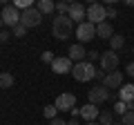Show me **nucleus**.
I'll use <instances>...</instances> for the list:
<instances>
[{
    "label": "nucleus",
    "instance_id": "c9c22d12",
    "mask_svg": "<svg viewBox=\"0 0 134 125\" xmlns=\"http://www.w3.org/2000/svg\"><path fill=\"white\" fill-rule=\"evenodd\" d=\"M0 27H2V20H0Z\"/></svg>",
    "mask_w": 134,
    "mask_h": 125
},
{
    "label": "nucleus",
    "instance_id": "7c9ffc66",
    "mask_svg": "<svg viewBox=\"0 0 134 125\" xmlns=\"http://www.w3.org/2000/svg\"><path fill=\"white\" fill-rule=\"evenodd\" d=\"M49 125H67V123L63 118H54V121H49Z\"/></svg>",
    "mask_w": 134,
    "mask_h": 125
},
{
    "label": "nucleus",
    "instance_id": "4be33fe9",
    "mask_svg": "<svg viewBox=\"0 0 134 125\" xmlns=\"http://www.w3.org/2000/svg\"><path fill=\"white\" fill-rule=\"evenodd\" d=\"M43 114H45V118L54 121V118H56V114H58V107H56V105H45Z\"/></svg>",
    "mask_w": 134,
    "mask_h": 125
},
{
    "label": "nucleus",
    "instance_id": "aec40b11",
    "mask_svg": "<svg viewBox=\"0 0 134 125\" xmlns=\"http://www.w3.org/2000/svg\"><path fill=\"white\" fill-rule=\"evenodd\" d=\"M11 85H14V76L9 72H2L0 74V89H9Z\"/></svg>",
    "mask_w": 134,
    "mask_h": 125
},
{
    "label": "nucleus",
    "instance_id": "f704fd0d",
    "mask_svg": "<svg viewBox=\"0 0 134 125\" xmlns=\"http://www.w3.org/2000/svg\"><path fill=\"white\" fill-rule=\"evenodd\" d=\"M114 125H123V123H114Z\"/></svg>",
    "mask_w": 134,
    "mask_h": 125
},
{
    "label": "nucleus",
    "instance_id": "473e14b6",
    "mask_svg": "<svg viewBox=\"0 0 134 125\" xmlns=\"http://www.w3.org/2000/svg\"><path fill=\"white\" fill-rule=\"evenodd\" d=\"M67 125H78V121H76V118H72V121H67Z\"/></svg>",
    "mask_w": 134,
    "mask_h": 125
},
{
    "label": "nucleus",
    "instance_id": "412c9836",
    "mask_svg": "<svg viewBox=\"0 0 134 125\" xmlns=\"http://www.w3.org/2000/svg\"><path fill=\"white\" fill-rule=\"evenodd\" d=\"M98 125H114L112 112H100V116H98Z\"/></svg>",
    "mask_w": 134,
    "mask_h": 125
},
{
    "label": "nucleus",
    "instance_id": "b1692460",
    "mask_svg": "<svg viewBox=\"0 0 134 125\" xmlns=\"http://www.w3.org/2000/svg\"><path fill=\"white\" fill-rule=\"evenodd\" d=\"M14 7H16L18 11H20V9L25 11V9H29V7H34V5H31V0H16V2H14Z\"/></svg>",
    "mask_w": 134,
    "mask_h": 125
},
{
    "label": "nucleus",
    "instance_id": "393cba45",
    "mask_svg": "<svg viewBox=\"0 0 134 125\" xmlns=\"http://www.w3.org/2000/svg\"><path fill=\"white\" fill-rule=\"evenodd\" d=\"M25 34H27V27H25V25H18V27H14V36H18V38H23Z\"/></svg>",
    "mask_w": 134,
    "mask_h": 125
},
{
    "label": "nucleus",
    "instance_id": "a211bd4d",
    "mask_svg": "<svg viewBox=\"0 0 134 125\" xmlns=\"http://www.w3.org/2000/svg\"><path fill=\"white\" fill-rule=\"evenodd\" d=\"M36 9H38L40 14H54V11H56V5H54L52 0H40L38 5H36Z\"/></svg>",
    "mask_w": 134,
    "mask_h": 125
},
{
    "label": "nucleus",
    "instance_id": "20e7f679",
    "mask_svg": "<svg viewBox=\"0 0 134 125\" xmlns=\"http://www.w3.org/2000/svg\"><path fill=\"white\" fill-rule=\"evenodd\" d=\"M40 22H43V14H40L36 7H29V9H25V11H23V16H20V25H25L27 29L38 27Z\"/></svg>",
    "mask_w": 134,
    "mask_h": 125
},
{
    "label": "nucleus",
    "instance_id": "0eeeda50",
    "mask_svg": "<svg viewBox=\"0 0 134 125\" xmlns=\"http://www.w3.org/2000/svg\"><path fill=\"white\" fill-rule=\"evenodd\" d=\"M116 67H119V54L116 52H105V54H100V72H116Z\"/></svg>",
    "mask_w": 134,
    "mask_h": 125
},
{
    "label": "nucleus",
    "instance_id": "c85d7f7f",
    "mask_svg": "<svg viewBox=\"0 0 134 125\" xmlns=\"http://www.w3.org/2000/svg\"><path fill=\"white\" fill-rule=\"evenodd\" d=\"M11 36H14V34H9V31H0V43H7Z\"/></svg>",
    "mask_w": 134,
    "mask_h": 125
},
{
    "label": "nucleus",
    "instance_id": "4468645a",
    "mask_svg": "<svg viewBox=\"0 0 134 125\" xmlns=\"http://www.w3.org/2000/svg\"><path fill=\"white\" fill-rule=\"evenodd\" d=\"M67 54H69V60H76V62H83V58H85L87 56V52H85V47H83V45L81 43H76V45H72V47H69V52H67Z\"/></svg>",
    "mask_w": 134,
    "mask_h": 125
},
{
    "label": "nucleus",
    "instance_id": "f8f14e48",
    "mask_svg": "<svg viewBox=\"0 0 134 125\" xmlns=\"http://www.w3.org/2000/svg\"><path fill=\"white\" fill-rule=\"evenodd\" d=\"M103 85H105L107 89H119V87H123V74H121V72L105 74V78H103Z\"/></svg>",
    "mask_w": 134,
    "mask_h": 125
},
{
    "label": "nucleus",
    "instance_id": "6e6552de",
    "mask_svg": "<svg viewBox=\"0 0 134 125\" xmlns=\"http://www.w3.org/2000/svg\"><path fill=\"white\" fill-rule=\"evenodd\" d=\"M105 18H107V14H105V7L103 5H94L92 2L90 7H87V22H92V25H100V22H105Z\"/></svg>",
    "mask_w": 134,
    "mask_h": 125
},
{
    "label": "nucleus",
    "instance_id": "f03ea898",
    "mask_svg": "<svg viewBox=\"0 0 134 125\" xmlns=\"http://www.w3.org/2000/svg\"><path fill=\"white\" fill-rule=\"evenodd\" d=\"M72 74H74V78H76L78 83H87V81H92L98 72L94 69V65H92V62L83 60V62H76V65H74Z\"/></svg>",
    "mask_w": 134,
    "mask_h": 125
},
{
    "label": "nucleus",
    "instance_id": "bb28decb",
    "mask_svg": "<svg viewBox=\"0 0 134 125\" xmlns=\"http://www.w3.org/2000/svg\"><path fill=\"white\" fill-rule=\"evenodd\" d=\"M105 14H107V18H116V9H114V5H107V7H105Z\"/></svg>",
    "mask_w": 134,
    "mask_h": 125
},
{
    "label": "nucleus",
    "instance_id": "72a5a7b5",
    "mask_svg": "<svg viewBox=\"0 0 134 125\" xmlns=\"http://www.w3.org/2000/svg\"><path fill=\"white\" fill-rule=\"evenodd\" d=\"M85 125H98V123H96V121H94V123H85Z\"/></svg>",
    "mask_w": 134,
    "mask_h": 125
},
{
    "label": "nucleus",
    "instance_id": "423d86ee",
    "mask_svg": "<svg viewBox=\"0 0 134 125\" xmlns=\"http://www.w3.org/2000/svg\"><path fill=\"white\" fill-rule=\"evenodd\" d=\"M94 36H96V25H92V22H81V25H76V38H78V43H90V40H94Z\"/></svg>",
    "mask_w": 134,
    "mask_h": 125
},
{
    "label": "nucleus",
    "instance_id": "f3484780",
    "mask_svg": "<svg viewBox=\"0 0 134 125\" xmlns=\"http://www.w3.org/2000/svg\"><path fill=\"white\" fill-rule=\"evenodd\" d=\"M123 45H125V36H123V34H114V36L110 38V49H112V52L123 49Z\"/></svg>",
    "mask_w": 134,
    "mask_h": 125
},
{
    "label": "nucleus",
    "instance_id": "ddd939ff",
    "mask_svg": "<svg viewBox=\"0 0 134 125\" xmlns=\"http://www.w3.org/2000/svg\"><path fill=\"white\" fill-rule=\"evenodd\" d=\"M52 69L56 74H69L74 69V65H72V60H69V56H65V58H56V60L52 62Z\"/></svg>",
    "mask_w": 134,
    "mask_h": 125
},
{
    "label": "nucleus",
    "instance_id": "e433bc0d",
    "mask_svg": "<svg viewBox=\"0 0 134 125\" xmlns=\"http://www.w3.org/2000/svg\"><path fill=\"white\" fill-rule=\"evenodd\" d=\"M132 54H134V47H132Z\"/></svg>",
    "mask_w": 134,
    "mask_h": 125
},
{
    "label": "nucleus",
    "instance_id": "f257e3e1",
    "mask_svg": "<svg viewBox=\"0 0 134 125\" xmlns=\"http://www.w3.org/2000/svg\"><path fill=\"white\" fill-rule=\"evenodd\" d=\"M72 31H74L72 18H69V16H58L56 14V18H54V22H52L54 38H56V40H67L69 36H72Z\"/></svg>",
    "mask_w": 134,
    "mask_h": 125
},
{
    "label": "nucleus",
    "instance_id": "9d476101",
    "mask_svg": "<svg viewBox=\"0 0 134 125\" xmlns=\"http://www.w3.org/2000/svg\"><path fill=\"white\" fill-rule=\"evenodd\" d=\"M69 18H72V22H76V25H81V22H85V18H87V7H83V5H78V2H72V7H69Z\"/></svg>",
    "mask_w": 134,
    "mask_h": 125
},
{
    "label": "nucleus",
    "instance_id": "7ed1b4c3",
    "mask_svg": "<svg viewBox=\"0 0 134 125\" xmlns=\"http://www.w3.org/2000/svg\"><path fill=\"white\" fill-rule=\"evenodd\" d=\"M20 11L16 9L14 5H7V7H2V14H0V20H2V25H7V27H18L20 25Z\"/></svg>",
    "mask_w": 134,
    "mask_h": 125
},
{
    "label": "nucleus",
    "instance_id": "1a4fd4ad",
    "mask_svg": "<svg viewBox=\"0 0 134 125\" xmlns=\"http://www.w3.org/2000/svg\"><path fill=\"white\" fill-rule=\"evenodd\" d=\"M54 105L58 107V112H72L74 107H76V96L74 94H69V92H65V94H58L56 103Z\"/></svg>",
    "mask_w": 134,
    "mask_h": 125
},
{
    "label": "nucleus",
    "instance_id": "c756f323",
    "mask_svg": "<svg viewBox=\"0 0 134 125\" xmlns=\"http://www.w3.org/2000/svg\"><path fill=\"white\" fill-rule=\"evenodd\" d=\"M125 72H127L130 76L134 78V60H132V62H127V69H125Z\"/></svg>",
    "mask_w": 134,
    "mask_h": 125
},
{
    "label": "nucleus",
    "instance_id": "2f4dec72",
    "mask_svg": "<svg viewBox=\"0 0 134 125\" xmlns=\"http://www.w3.org/2000/svg\"><path fill=\"white\" fill-rule=\"evenodd\" d=\"M123 2H125L127 7H134V0H123Z\"/></svg>",
    "mask_w": 134,
    "mask_h": 125
},
{
    "label": "nucleus",
    "instance_id": "dca6fc26",
    "mask_svg": "<svg viewBox=\"0 0 134 125\" xmlns=\"http://www.w3.org/2000/svg\"><path fill=\"white\" fill-rule=\"evenodd\" d=\"M96 36H98V38H105V40H110L112 36H114V31H112V25L107 22H100V25H96Z\"/></svg>",
    "mask_w": 134,
    "mask_h": 125
},
{
    "label": "nucleus",
    "instance_id": "5701e85b",
    "mask_svg": "<svg viewBox=\"0 0 134 125\" xmlns=\"http://www.w3.org/2000/svg\"><path fill=\"white\" fill-rule=\"evenodd\" d=\"M121 123H123V125H134V110L125 112V114L121 116Z\"/></svg>",
    "mask_w": 134,
    "mask_h": 125
},
{
    "label": "nucleus",
    "instance_id": "cd10ccee",
    "mask_svg": "<svg viewBox=\"0 0 134 125\" xmlns=\"http://www.w3.org/2000/svg\"><path fill=\"white\" fill-rule=\"evenodd\" d=\"M96 58H100V54H98V52H87V62H92V65H94Z\"/></svg>",
    "mask_w": 134,
    "mask_h": 125
},
{
    "label": "nucleus",
    "instance_id": "a878e982",
    "mask_svg": "<svg viewBox=\"0 0 134 125\" xmlns=\"http://www.w3.org/2000/svg\"><path fill=\"white\" fill-rule=\"evenodd\" d=\"M43 60H45V62H49V65H52V62L56 60V56H54L52 52H43Z\"/></svg>",
    "mask_w": 134,
    "mask_h": 125
},
{
    "label": "nucleus",
    "instance_id": "9b49d317",
    "mask_svg": "<svg viewBox=\"0 0 134 125\" xmlns=\"http://www.w3.org/2000/svg\"><path fill=\"white\" fill-rule=\"evenodd\" d=\"M81 116L85 123H94V121H98V116H100V110L96 105H92V103H87V105H83L81 107Z\"/></svg>",
    "mask_w": 134,
    "mask_h": 125
},
{
    "label": "nucleus",
    "instance_id": "39448f33",
    "mask_svg": "<svg viewBox=\"0 0 134 125\" xmlns=\"http://www.w3.org/2000/svg\"><path fill=\"white\" fill-rule=\"evenodd\" d=\"M87 98H90V103L92 105H98V103H105V101H110V89H107L103 83L100 85H94L90 92H87Z\"/></svg>",
    "mask_w": 134,
    "mask_h": 125
},
{
    "label": "nucleus",
    "instance_id": "2eb2a0df",
    "mask_svg": "<svg viewBox=\"0 0 134 125\" xmlns=\"http://www.w3.org/2000/svg\"><path fill=\"white\" fill-rule=\"evenodd\" d=\"M119 101L127 103V105H134V85H123L119 89Z\"/></svg>",
    "mask_w": 134,
    "mask_h": 125
},
{
    "label": "nucleus",
    "instance_id": "6ab92c4d",
    "mask_svg": "<svg viewBox=\"0 0 134 125\" xmlns=\"http://www.w3.org/2000/svg\"><path fill=\"white\" fill-rule=\"evenodd\" d=\"M130 110H134V105H127V103H123V101H116L114 105H112V112L119 114V116H123L125 112H130Z\"/></svg>",
    "mask_w": 134,
    "mask_h": 125
}]
</instances>
